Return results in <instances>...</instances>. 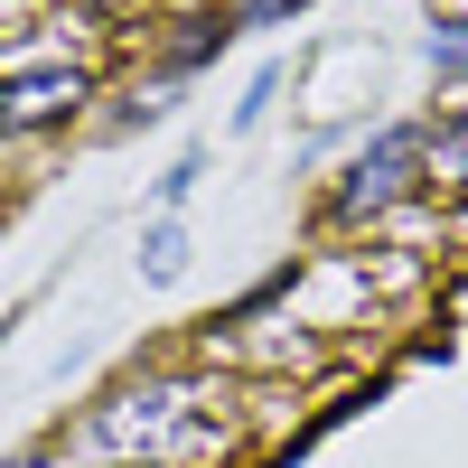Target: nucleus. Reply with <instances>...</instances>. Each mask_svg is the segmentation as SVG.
I'll list each match as a JSON object with an SVG mask.
<instances>
[{
	"label": "nucleus",
	"instance_id": "nucleus-1",
	"mask_svg": "<svg viewBox=\"0 0 468 468\" xmlns=\"http://www.w3.org/2000/svg\"><path fill=\"white\" fill-rule=\"evenodd\" d=\"M216 403H225V394H207V384H187V375H150V384L103 394L94 421L75 431V450H85V459H112V468H187V459H207V450L225 441Z\"/></svg>",
	"mask_w": 468,
	"mask_h": 468
},
{
	"label": "nucleus",
	"instance_id": "nucleus-2",
	"mask_svg": "<svg viewBox=\"0 0 468 468\" xmlns=\"http://www.w3.org/2000/svg\"><path fill=\"white\" fill-rule=\"evenodd\" d=\"M75 103H85V66H37V57H10V132L66 122Z\"/></svg>",
	"mask_w": 468,
	"mask_h": 468
},
{
	"label": "nucleus",
	"instance_id": "nucleus-3",
	"mask_svg": "<svg viewBox=\"0 0 468 468\" xmlns=\"http://www.w3.org/2000/svg\"><path fill=\"white\" fill-rule=\"evenodd\" d=\"M178 262H187V234L160 216V225L141 234V271H150V282H178Z\"/></svg>",
	"mask_w": 468,
	"mask_h": 468
}]
</instances>
